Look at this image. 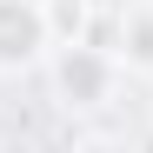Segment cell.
Here are the masks:
<instances>
[{"mask_svg": "<svg viewBox=\"0 0 153 153\" xmlns=\"http://www.w3.org/2000/svg\"><path fill=\"white\" fill-rule=\"evenodd\" d=\"M47 73H53V93L67 113H93L120 93V60L113 47H93V40H53L47 53Z\"/></svg>", "mask_w": 153, "mask_h": 153, "instance_id": "obj_1", "label": "cell"}, {"mask_svg": "<svg viewBox=\"0 0 153 153\" xmlns=\"http://www.w3.org/2000/svg\"><path fill=\"white\" fill-rule=\"evenodd\" d=\"M53 53L47 0H0V73H27Z\"/></svg>", "mask_w": 153, "mask_h": 153, "instance_id": "obj_2", "label": "cell"}, {"mask_svg": "<svg viewBox=\"0 0 153 153\" xmlns=\"http://www.w3.org/2000/svg\"><path fill=\"white\" fill-rule=\"evenodd\" d=\"M113 60H120V73H153V0H126L120 7Z\"/></svg>", "mask_w": 153, "mask_h": 153, "instance_id": "obj_3", "label": "cell"}, {"mask_svg": "<svg viewBox=\"0 0 153 153\" xmlns=\"http://www.w3.org/2000/svg\"><path fill=\"white\" fill-rule=\"evenodd\" d=\"M53 40H87V0H47Z\"/></svg>", "mask_w": 153, "mask_h": 153, "instance_id": "obj_4", "label": "cell"}]
</instances>
